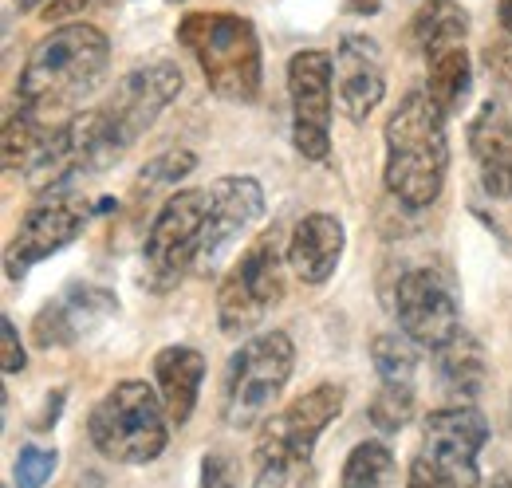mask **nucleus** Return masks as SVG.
I'll use <instances>...</instances> for the list:
<instances>
[{"mask_svg": "<svg viewBox=\"0 0 512 488\" xmlns=\"http://www.w3.org/2000/svg\"><path fill=\"white\" fill-rule=\"evenodd\" d=\"M288 99H292V146L300 158L323 162L331 150V107H335V71L331 52L308 48L288 60Z\"/></svg>", "mask_w": 512, "mask_h": 488, "instance_id": "obj_12", "label": "nucleus"}, {"mask_svg": "<svg viewBox=\"0 0 512 488\" xmlns=\"http://www.w3.org/2000/svg\"><path fill=\"white\" fill-rule=\"evenodd\" d=\"M178 91H182V67L170 60L142 63L119 79V87L107 95V103L95 107L115 162L162 119V111L178 99Z\"/></svg>", "mask_w": 512, "mask_h": 488, "instance_id": "obj_9", "label": "nucleus"}, {"mask_svg": "<svg viewBox=\"0 0 512 488\" xmlns=\"http://www.w3.org/2000/svg\"><path fill=\"white\" fill-rule=\"evenodd\" d=\"M343 248H347V233H343V221L335 213H308L292 225V237H288V268L296 272L300 284H312L320 288L335 276L339 260H343Z\"/></svg>", "mask_w": 512, "mask_h": 488, "instance_id": "obj_17", "label": "nucleus"}, {"mask_svg": "<svg viewBox=\"0 0 512 488\" xmlns=\"http://www.w3.org/2000/svg\"><path fill=\"white\" fill-rule=\"evenodd\" d=\"M434 355H438V374H442V382H446L453 394H461V398L473 402L485 390V351H481V343L465 327L449 339L442 351H434Z\"/></svg>", "mask_w": 512, "mask_h": 488, "instance_id": "obj_21", "label": "nucleus"}, {"mask_svg": "<svg viewBox=\"0 0 512 488\" xmlns=\"http://www.w3.org/2000/svg\"><path fill=\"white\" fill-rule=\"evenodd\" d=\"M394 453L383 441H359L339 473V488H394Z\"/></svg>", "mask_w": 512, "mask_h": 488, "instance_id": "obj_24", "label": "nucleus"}, {"mask_svg": "<svg viewBox=\"0 0 512 488\" xmlns=\"http://www.w3.org/2000/svg\"><path fill=\"white\" fill-rule=\"evenodd\" d=\"M497 16H501V28L512 36V0H501V4H497Z\"/></svg>", "mask_w": 512, "mask_h": 488, "instance_id": "obj_33", "label": "nucleus"}, {"mask_svg": "<svg viewBox=\"0 0 512 488\" xmlns=\"http://www.w3.org/2000/svg\"><path fill=\"white\" fill-rule=\"evenodd\" d=\"M347 390L320 382L280 414H272L253 445V488H304L323 429L343 414Z\"/></svg>", "mask_w": 512, "mask_h": 488, "instance_id": "obj_3", "label": "nucleus"}, {"mask_svg": "<svg viewBox=\"0 0 512 488\" xmlns=\"http://www.w3.org/2000/svg\"><path fill=\"white\" fill-rule=\"evenodd\" d=\"M170 426L174 422L158 386L127 378L95 402L87 418V437L115 465H150L170 445Z\"/></svg>", "mask_w": 512, "mask_h": 488, "instance_id": "obj_5", "label": "nucleus"}, {"mask_svg": "<svg viewBox=\"0 0 512 488\" xmlns=\"http://www.w3.org/2000/svg\"><path fill=\"white\" fill-rule=\"evenodd\" d=\"M52 134H56V126H48L40 115H32V111H24L16 103L8 111V119H4V170L8 174L32 170V162L44 154V146H48Z\"/></svg>", "mask_w": 512, "mask_h": 488, "instance_id": "obj_22", "label": "nucleus"}, {"mask_svg": "<svg viewBox=\"0 0 512 488\" xmlns=\"http://www.w3.org/2000/svg\"><path fill=\"white\" fill-rule=\"evenodd\" d=\"M107 67H111V40L103 28L87 20L52 28L44 40H36V48L20 67L16 103L60 130L67 119L79 115L75 107L99 91Z\"/></svg>", "mask_w": 512, "mask_h": 488, "instance_id": "obj_1", "label": "nucleus"}, {"mask_svg": "<svg viewBox=\"0 0 512 488\" xmlns=\"http://www.w3.org/2000/svg\"><path fill=\"white\" fill-rule=\"evenodd\" d=\"M422 56H426V95L446 115H453L465 103L469 79H473V63H469L465 44H442V48H430Z\"/></svg>", "mask_w": 512, "mask_h": 488, "instance_id": "obj_20", "label": "nucleus"}, {"mask_svg": "<svg viewBox=\"0 0 512 488\" xmlns=\"http://www.w3.org/2000/svg\"><path fill=\"white\" fill-rule=\"evenodd\" d=\"M446 111L426 91H406L402 103L386 115L383 142V182L386 193L402 209H430L449 174V134Z\"/></svg>", "mask_w": 512, "mask_h": 488, "instance_id": "obj_2", "label": "nucleus"}, {"mask_svg": "<svg viewBox=\"0 0 512 488\" xmlns=\"http://www.w3.org/2000/svg\"><path fill=\"white\" fill-rule=\"evenodd\" d=\"M264 213V189L249 174H229L209 185V217H205V233L193 268L201 276L217 272L221 260L229 256V248L241 241V233L253 229V221Z\"/></svg>", "mask_w": 512, "mask_h": 488, "instance_id": "obj_13", "label": "nucleus"}, {"mask_svg": "<svg viewBox=\"0 0 512 488\" xmlns=\"http://www.w3.org/2000/svg\"><path fill=\"white\" fill-rule=\"evenodd\" d=\"M115 311V296L91 284H75L64 296H56L52 304H44L32 319V343L52 351V347H67L79 343L91 327H99L107 315Z\"/></svg>", "mask_w": 512, "mask_h": 488, "instance_id": "obj_16", "label": "nucleus"}, {"mask_svg": "<svg viewBox=\"0 0 512 488\" xmlns=\"http://www.w3.org/2000/svg\"><path fill=\"white\" fill-rule=\"evenodd\" d=\"M201 488H241V477H237V465L229 453L213 449L201 457Z\"/></svg>", "mask_w": 512, "mask_h": 488, "instance_id": "obj_30", "label": "nucleus"}, {"mask_svg": "<svg viewBox=\"0 0 512 488\" xmlns=\"http://www.w3.org/2000/svg\"><path fill=\"white\" fill-rule=\"evenodd\" d=\"M209 217V189H178L162 201L154 213L146 241H142V288L154 296H166L182 284V276L193 268L201 233Z\"/></svg>", "mask_w": 512, "mask_h": 488, "instance_id": "obj_8", "label": "nucleus"}, {"mask_svg": "<svg viewBox=\"0 0 512 488\" xmlns=\"http://www.w3.org/2000/svg\"><path fill=\"white\" fill-rule=\"evenodd\" d=\"M414 386L406 382H379V394L371 398L367 406V418L379 433H402V429L414 422Z\"/></svg>", "mask_w": 512, "mask_h": 488, "instance_id": "obj_26", "label": "nucleus"}, {"mask_svg": "<svg viewBox=\"0 0 512 488\" xmlns=\"http://www.w3.org/2000/svg\"><path fill=\"white\" fill-rule=\"evenodd\" d=\"M406 488H449V485L434 473V469H430V465H426V461H418V457H414L410 477H406Z\"/></svg>", "mask_w": 512, "mask_h": 488, "instance_id": "obj_32", "label": "nucleus"}, {"mask_svg": "<svg viewBox=\"0 0 512 488\" xmlns=\"http://www.w3.org/2000/svg\"><path fill=\"white\" fill-rule=\"evenodd\" d=\"M119 0H44L40 4V20H48V24H79L75 16H95V12H103V8H115Z\"/></svg>", "mask_w": 512, "mask_h": 488, "instance_id": "obj_29", "label": "nucleus"}, {"mask_svg": "<svg viewBox=\"0 0 512 488\" xmlns=\"http://www.w3.org/2000/svg\"><path fill=\"white\" fill-rule=\"evenodd\" d=\"M489 488H512V477H509V473H505V477H497V481H493V485H489Z\"/></svg>", "mask_w": 512, "mask_h": 488, "instance_id": "obj_34", "label": "nucleus"}, {"mask_svg": "<svg viewBox=\"0 0 512 488\" xmlns=\"http://www.w3.org/2000/svg\"><path fill=\"white\" fill-rule=\"evenodd\" d=\"M489 441V422L477 406H442L422 422V449L418 461H426L449 488H477L481 469L477 457Z\"/></svg>", "mask_w": 512, "mask_h": 488, "instance_id": "obj_11", "label": "nucleus"}, {"mask_svg": "<svg viewBox=\"0 0 512 488\" xmlns=\"http://www.w3.org/2000/svg\"><path fill=\"white\" fill-rule=\"evenodd\" d=\"M469 154L477 162V174L489 197L509 201L512 197V119L501 103H485L469 122Z\"/></svg>", "mask_w": 512, "mask_h": 488, "instance_id": "obj_18", "label": "nucleus"}, {"mask_svg": "<svg viewBox=\"0 0 512 488\" xmlns=\"http://www.w3.org/2000/svg\"><path fill=\"white\" fill-rule=\"evenodd\" d=\"M296 370V347L288 331H256L225 363L221 378V422L233 429H253L268 422L276 398L284 394Z\"/></svg>", "mask_w": 512, "mask_h": 488, "instance_id": "obj_6", "label": "nucleus"}, {"mask_svg": "<svg viewBox=\"0 0 512 488\" xmlns=\"http://www.w3.org/2000/svg\"><path fill=\"white\" fill-rule=\"evenodd\" d=\"M178 44L190 48L205 87L225 103H253L260 95L264 63L253 20L237 12H190L178 24Z\"/></svg>", "mask_w": 512, "mask_h": 488, "instance_id": "obj_4", "label": "nucleus"}, {"mask_svg": "<svg viewBox=\"0 0 512 488\" xmlns=\"http://www.w3.org/2000/svg\"><path fill=\"white\" fill-rule=\"evenodd\" d=\"M56 465H60V453L56 449H36V445H24L20 453H16V488H44L48 485V477L56 473Z\"/></svg>", "mask_w": 512, "mask_h": 488, "instance_id": "obj_28", "label": "nucleus"}, {"mask_svg": "<svg viewBox=\"0 0 512 488\" xmlns=\"http://www.w3.org/2000/svg\"><path fill=\"white\" fill-rule=\"evenodd\" d=\"M87 225V209L79 201H71L64 193H48L40 197L16 225L8 252H4V264H8V276L20 280L32 264L56 256L60 248L79 237V229Z\"/></svg>", "mask_w": 512, "mask_h": 488, "instance_id": "obj_14", "label": "nucleus"}, {"mask_svg": "<svg viewBox=\"0 0 512 488\" xmlns=\"http://www.w3.org/2000/svg\"><path fill=\"white\" fill-rule=\"evenodd\" d=\"M0 363H4V374H20L28 366V355H24V343H20V331L16 323L4 315L0 319Z\"/></svg>", "mask_w": 512, "mask_h": 488, "instance_id": "obj_31", "label": "nucleus"}, {"mask_svg": "<svg viewBox=\"0 0 512 488\" xmlns=\"http://www.w3.org/2000/svg\"><path fill=\"white\" fill-rule=\"evenodd\" d=\"M201 382H205V355L193 351V347H162L154 355V386L166 402V414L170 422L182 429L197 410V394H201Z\"/></svg>", "mask_w": 512, "mask_h": 488, "instance_id": "obj_19", "label": "nucleus"}, {"mask_svg": "<svg viewBox=\"0 0 512 488\" xmlns=\"http://www.w3.org/2000/svg\"><path fill=\"white\" fill-rule=\"evenodd\" d=\"M390 311L398 319V331L410 343H418L422 351H442L461 331V311H457V296H453L449 280L438 268H426V264L406 268L394 280Z\"/></svg>", "mask_w": 512, "mask_h": 488, "instance_id": "obj_10", "label": "nucleus"}, {"mask_svg": "<svg viewBox=\"0 0 512 488\" xmlns=\"http://www.w3.org/2000/svg\"><path fill=\"white\" fill-rule=\"evenodd\" d=\"M193 166H197V154H193V150H166V154H158L154 162L142 166V178H138V185H134V193L142 197V193L178 185L186 174H193Z\"/></svg>", "mask_w": 512, "mask_h": 488, "instance_id": "obj_27", "label": "nucleus"}, {"mask_svg": "<svg viewBox=\"0 0 512 488\" xmlns=\"http://www.w3.org/2000/svg\"><path fill=\"white\" fill-rule=\"evenodd\" d=\"M331 71H335V99L347 111V119H371V111H379L386 95L379 44L371 36H343L339 48L331 52Z\"/></svg>", "mask_w": 512, "mask_h": 488, "instance_id": "obj_15", "label": "nucleus"}, {"mask_svg": "<svg viewBox=\"0 0 512 488\" xmlns=\"http://www.w3.org/2000/svg\"><path fill=\"white\" fill-rule=\"evenodd\" d=\"M284 264L288 244H280V229H264L221 276L217 284V327L225 335H245L264 323V315L284 300Z\"/></svg>", "mask_w": 512, "mask_h": 488, "instance_id": "obj_7", "label": "nucleus"}, {"mask_svg": "<svg viewBox=\"0 0 512 488\" xmlns=\"http://www.w3.org/2000/svg\"><path fill=\"white\" fill-rule=\"evenodd\" d=\"M371 359L379 370V382H406L414 386L418 374V343H410L402 331H386L371 339Z\"/></svg>", "mask_w": 512, "mask_h": 488, "instance_id": "obj_25", "label": "nucleus"}, {"mask_svg": "<svg viewBox=\"0 0 512 488\" xmlns=\"http://www.w3.org/2000/svg\"><path fill=\"white\" fill-rule=\"evenodd\" d=\"M469 32V12L457 0H422L414 12V40L422 52L442 48V44H465Z\"/></svg>", "mask_w": 512, "mask_h": 488, "instance_id": "obj_23", "label": "nucleus"}]
</instances>
